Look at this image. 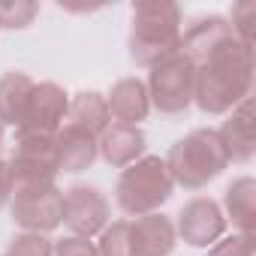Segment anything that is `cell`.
<instances>
[{"mask_svg": "<svg viewBox=\"0 0 256 256\" xmlns=\"http://www.w3.org/2000/svg\"><path fill=\"white\" fill-rule=\"evenodd\" d=\"M40 16V4L34 0H6L0 4V30H24Z\"/></svg>", "mask_w": 256, "mask_h": 256, "instance_id": "cell-21", "label": "cell"}, {"mask_svg": "<svg viewBox=\"0 0 256 256\" xmlns=\"http://www.w3.org/2000/svg\"><path fill=\"white\" fill-rule=\"evenodd\" d=\"M208 256H253V235L232 232L208 247Z\"/></svg>", "mask_w": 256, "mask_h": 256, "instance_id": "cell-24", "label": "cell"}, {"mask_svg": "<svg viewBox=\"0 0 256 256\" xmlns=\"http://www.w3.org/2000/svg\"><path fill=\"white\" fill-rule=\"evenodd\" d=\"M226 22H229V28H232V36H235L241 46L253 48V24H256V4H253V0L235 4V6H232V16H229Z\"/></svg>", "mask_w": 256, "mask_h": 256, "instance_id": "cell-22", "label": "cell"}, {"mask_svg": "<svg viewBox=\"0 0 256 256\" xmlns=\"http://www.w3.org/2000/svg\"><path fill=\"white\" fill-rule=\"evenodd\" d=\"M12 184L34 187V184H54L58 160H54V136L48 133H18L16 151L10 160Z\"/></svg>", "mask_w": 256, "mask_h": 256, "instance_id": "cell-7", "label": "cell"}, {"mask_svg": "<svg viewBox=\"0 0 256 256\" xmlns=\"http://www.w3.org/2000/svg\"><path fill=\"white\" fill-rule=\"evenodd\" d=\"M54 256H100V253H96V244L90 238L66 235V238L54 241Z\"/></svg>", "mask_w": 256, "mask_h": 256, "instance_id": "cell-25", "label": "cell"}, {"mask_svg": "<svg viewBox=\"0 0 256 256\" xmlns=\"http://www.w3.org/2000/svg\"><path fill=\"white\" fill-rule=\"evenodd\" d=\"M253 90V48L232 40L211 60L196 66L193 102L205 114H229L235 106L250 100Z\"/></svg>", "mask_w": 256, "mask_h": 256, "instance_id": "cell-1", "label": "cell"}, {"mask_svg": "<svg viewBox=\"0 0 256 256\" xmlns=\"http://www.w3.org/2000/svg\"><path fill=\"white\" fill-rule=\"evenodd\" d=\"M106 108L112 124H126V126H139L151 114V100L148 88L142 78H120L112 84L106 94Z\"/></svg>", "mask_w": 256, "mask_h": 256, "instance_id": "cell-14", "label": "cell"}, {"mask_svg": "<svg viewBox=\"0 0 256 256\" xmlns=\"http://www.w3.org/2000/svg\"><path fill=\"white\" fill-rule=\"evenodd\" d=\"M100 157L96 151V139L82 133V130H72V126H60L54 133V160H58V172H66V175H76V172H84L94 166V160Z\"/></svg>", "mask_w": 256, "mask_h": 256, "instance_id": "cell-16", "label": "cell"}, {"mask_svg": "<svg viewBox=\"0 0 256 256\" xmlns=\"http://www.w3.org/2000/svg\"><path fill=\"white\" fill-rule=\"evenodd\" d=\"M4 256H6V253H4Z\"/></svg>", "mask_w": 256, "mask_h": 256, "instance_id": "cell-28", "label": "cell"}, {"mask_svg": "<svg viewBox=\"0 0 256 256\" xmlns=\"http://www.w3.org/2000/svg\"><path fill=\"white\" fill-rule=\"evenodd\" d=\"M10 214L22 232L48 235L64 223V193L58 190V184L16 187L10 199Z\"/></svg>", "mask_w": 256, "mask_h": 256, "instance_id": "cell-6", "label": "cell"}, {"mask_svg": "<svg viewBox=\"0 0 256 256\" xmlns=\"http://www.w3.org/2000/svg\"><path fill=\"white\" fill-rule=\"evenodd\" d=\"M145 88L151 108L163 114H184L196 96V66L184 54H172L157 66H151Z\"/></svg>", "mask_w": 256, "mask_h": 256, "instance_id": "cell-5", "label": "cell"}, {"mask_svg": "<svg viewBox=\"0 0 256 256\" xmlns=\"http://www.w3.org/2000/svg\"><path fill=\"white\" fill-rule=\"evenodd\" d=\"M220 145L229 163H250L256 154V120H253V100H244L229 112L223 126L217 130Z\"/></svg>", "mask_w": 256, "mask_h": 256, "instance_id": "cell-12", "label": "cell"}, {"mask_svg": "<svg viewBox=\"0 0 256 256\" xmlns=\"http://www.w3.org/2000/svg\"><path fill=\"white\" fill-rule=\"evenodd\" d=\"M108 223H112V205L96 187L76 184L64 190V226L70 229V235L96 238Z\"/></svg>", "mask_w": 256, "mask_h": 256, "instance_id": "cell-8", "label": "cell"}, {"mask_svg": "<svg viewBox=\"0 0 256 256\" xmlns=\"http://www.w3.org/2000/svg\"><path fill=\"white\" fill-rule=\"evenodd\" d=\"M96 253L100 256H133V247H130V220H112L100 232Z\"/></svg>", "mask_w": 256, "mask_h": 256, "instance_id": "cell-20", "label": "cell"}, {"mask_svg": "<svg viewBox=\"0 0 256 256\" xmlns=\"http://www.w3.org/2000/svg\"><path fill=\"white\" fill-rule=\"evenodd\" d=\"M34 84L36 82L18 70H12L0 78V120L6 126H18V120L28 108V100L34 94Z\"/></svg>", "mask_w": 256, "mask_h": 256, "instance_id": "cell-19", "label": "cell"}, {"mask_svg": "<svg viewBox=\"0 0 256 256\" xmlns=\"http://www.w3.org/2000/svg\"><path fill=\"white\" fill-rule=\"evenodd\" d=\"M6 256H54V241L40 232H22L10 241Z\"/></svg>", "mask_w": 256, "mask_h": 256, "instance_id": "cell-23", "label": "cell"}, {"mask_svg": "<svg viewBox=\"0 0 256 256\" xmlns=\"http://www.w3.org/2000/svg\"><path fill=\"white\" fill-rule=\"evenodd\" d=\"M66 106H70V94L60 84L36 82L34 94L28 100V108H24L16 130L18 133H48V136H54L66 120Z\"/></svg>", "mask_w": 256, "mask_h": 256, "instance_id": "cell-10", "label": "cell"}, {"mask_svg": "<svg viewBox=\"0 0 256 256\" xmlns=\"http://www.w3.org/2000/svg\"><path fill=\"white\" fill-rule=\"evenodd\" d=\"M223 214L226 220H232V226L244 235H253L256 229V181L250 175L235 178L226 193H223Z\"/></svg>", "mask_w": 256, "mask_h": 256, "instance_id": "cell-18", "label": "cell"}, {"mask_svg": "<svg viewBox=\"0 0 256 256\" xmlns=\"http://www.w3.org/2000/svg\"><path fill=\"white\" fill-rule=\"evenodd\" d=\"M12 190H16V184H12L10 163H4V160H0V208H4V205H10V199H12Z\"/></svg>", "mask_w": 256, "mask_h": 256, "instance_id": "cell-26", "label": "cell"}, {"mask_svg": "<svg viewBox=\"0 0 256 256\" xmlns=\"http://www.w3.org/2000/svg\"><path fill=\"white\" fill-rule=\"evenodd\" d=\"M226 214L223 208L208 199V196H196L190 202H184V208L178 211V220H175V232L184 244L190 247H211L214 241H220L226 235Z\"/></svg>", "mask_w": 256, "mask_h": 256, "instance_id": "cell-9", "label": "cell"}, {"mask_svg": "<svg viewBox=\"0 0 256 256\" xmlns=\"http://www.w3.org/2000/svg\"><path fill=\"white\" fill-rule=\"evenodd\" d=\"M175 190V181L166 169L163 157H142L133 166H126L114 184L118 208L130 217L160 211Z\"/></svg>", "mask_w": 256, "mask_h": 256, "instance_id": "cell-4", "label": "cell"}, {"mask_svg": "<svg viewBox=\"0 0 256 256\" xmlns=\"http://www.w3.org/2000/svg\"><path fill=\"white\" fill-rule=\"evenodd\" d=\"M232 40H235L232 36V28H229V22L223 16H199L187 28H181L178 54H184L193 66H202L205 60H211Z\"/></svg>", "mask_w": 256, "mask_h": 256, "instance_id": "cell-11", "label": "cell"}, {"mask_svg": "<svg viewBox=\"0 0 256 256\" xmlns=\"http://www.w3.org/2000/svg\"><path fill=\"white\" fill-rule=\"evenodd\" d=\"M66 126L72 130H82L94 139H100L106 130H108V108H106V94L100 90H82L76 96H70V106H66Z\"/></svg>", "mask_w": 256, "mask_h": 256, "instance_id": "cell-17", "label": "cell"}, {"mask_svg": "<svg viewBox=\"0 0 256 256\" xmlns=\"http://www.w3.org/2000/svg\"><path fill=\"white\" fill-rule=\"evenodd\" d=\"M175 244H178V232L166 214L154 211V214H142L130 220L133 256H169Z\"/></svg>", "mask_w": 256, "mask_h": 256, "instance_id": "cell-13", "label": "cell"}, {"mask_svg": "<svg viewBox=\"0 0 256 256\" xmlns=\"http://www.w3.org/2000/svg\"><path fill=\"white\" fill-rule=\"evenodd\" d=\"M126 46H130V60L145 70L178 54L181 6L172 4V0H142V4H136Z\"/></svg>", "mask_w": 256, "mask_h": 256, "instance_id": "cell-2", "label": "cell"}, {"mask_svg": "<svg viewBox=\"0 0 256 256\" xmlns=\"http://www.w3.org/2000/svg\"><path fill=\"white\" fill-rule=\"evenodd\" d=\"M96 151L112 169H126L145 157V133L139 126L108 124V130L96 139Z\"/></svg>", "mask_w": 256, "mask_h": 256, "instance_id": "cell-15", "label": "cell"}, {"mask_svg": "<svg viewBox=\"0 0 256 256\" xmlns=\"http://www.w3.org/2000/svg\"><path fill=\"white\" fill-rule=\"evenodd\" d=\"M163 160H166V169H169L175 187H184V190L208 187L229 166L217 130H208V126L187 133L181 142H175L169 148V154Z\"/></svg>", "mask_w": 256, "mask_h": 256, "instance_id": "cell-3", "label": "cell"}, {"mask_svg": "<svg viewBox=\"0 0 256 256\" xmlns=\"http://www.w3.org/2000/svg\"><path fill=\"white\" fill-rule=\"evenodd\" d=\"M4 136H6V124L0 120V145H4Z\"/></svg>", "mask_w": 256, "mask_h": 256, "instance_id": "cell-27", "label": "cell"}]
</instances>
